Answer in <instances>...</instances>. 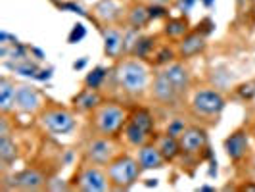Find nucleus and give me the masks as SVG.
I'll return each mask as SVG.
<instances>
[{
  "label": "nucleus",
  "mask_w": 255,
  "mask_h": 192,
  "mask_svg": "<svg viewBox=\"0 0 255 192\" xmlns=\"http://www.w3.org/2000/svg\"><path fill=\"white\" fill-rule=\"evenodd\" d=\"M117 87L128 96H140L148 89L150 73L148 67L138 60H123L114 71Z\"/></svg>",
  "instance_id": "1"
},
{
  "label": "nucleus",
  "mask_w": 255,
  "mask_h": 192,
  "mask_svg": "<svg viewBox=\"0 0 255 192\" xmlns=\"http://www.w3.org/2000/svg\"><path fill=\"white\" fill-rule=\"evenodd\" d=\"M106 171H108V177H110V185L114 189L127 191V189H130L138 181L142 166L140 162H138V158L117 154L114 160L106 166Z\"/></svg>",
  "instance_id": "2"
},
{
  "label": "nucleus",
  "mask_w": 255,
  "mask_h": 192,
  "mask_svg": "<svg viewBox=\"0 0 255 192\" xmlns=\"http://www.w3.org/2000/svg\"><path fill=\"white\" fill-rule=\"evenodd\" d=\"M127 123L125 110L115 102H102L92 112V129L96 135L115 137Z\"/></svg>",
  "instance_id": "3"
},
{
  "label": "nucleus",
  "mask_w": 255,
  "mask_h": 192,
  "mask_svg": "<svg viewBox=\"0 0 255 192\" xmlns=\"http://www.w3.org/2000/svg\"><path fill=\"white\" fill-rule=\"evenodd\" d=\"M75 187L77 191L83 192H104L108 191L112 185H110V177H108V171L100 169L96 164H85L81 166V169L77 171L75 175Z\"/></svg>",
  "instance_id": "4"
},
{
  "label": "nucleus",
  "mask_w": 255,
  "mask_h": 192,
  "mask_svg": "<svg viewBox=\"0 0 255 192\" xmlns=\"http://www.w3.org/2000/svg\"><path fill=\"white\" fill-rule=\"evenodd\" d=\"M38 123L52 135H67L75 129V117L65 108H46L38 115Z\"/></svg>",
  "instance_id": "5"
},
{
  "label": "nucleus",
  "mask_w": 255,
  "mask_h": 192,
  "mask_svg": "<svg viewBox=\"0 0 255 192\" xmlns=\"http://www.w3.org/2000/svg\"><path fill=\"white\" fill-rule=\"evenodd\" d=\"M225 96L213 89H200L192 96V110L200 117H217L225 110Z\"/></svg>",
  "instance_id": "6"
},
{
  "label": "nucleus",
  "mask_w": 255,
  "mask_h": 192,
  "mask_svg": "<svg viewBox=\"0 0 255 192\" xmlns=\"http://www.w3.org/2000/svg\"><path fill=\"white\" fill-rule=\"evenodd\" d=\"M117 156V146L112 141V137H102L98 135L96 139H90L85 148H83V158L89 164L96 166H108L112 160Z\"/></svg>",
  "instance_id": "7"
},
{
  "label": "nucleus",
  "mask_w": 255,
  "mask_h": 192,
  "mask_svg": "<svg viewBox=\"0 0 255 192\" xmlns=\"http://www.w3.org/2000/svg\"><path fill=\"white\" fill-rule=\"evenodd\" d=\"M40 108L42 102L38 90L31 85H19L15 92V110L19 114H37Z\"/></svg>",
  "instance_id": "8"
},
{
  "label": "nucleus",
  "mask_w": 255,
  "mask_h": 192,
  "mask_svg": "<svg viewBox=\"0 0 255 192\" xmlns=\"http://www.w3.org/2000/svg\"><path fill=\"white\" fill-rule=\"evenodd\" d=\"M152 96H153V100H157L159 104L169 106V104L177 102L182 94L175 89V85L167 79L165 73H163V71H159V73L155 75V79H153V83H152Z\"/></svg>",
  "instance_id": "9"
},
{
  "label": "nucleus",
  "mask_w": 255,
  "mask_h": 192,
  "mask_svg": "<svg viewBox=\"0 0 255 192\" xmlns=\"http://www.w3.org/2000/svg\"><path fill=\"white\" fill-rule=\"evenodd\" d=\"M179 141L184 154H200L207 148V131L202 127H188Z\"/></svg>",
  "instance_id": "10"
},
{
  "label": "nucleus",
  "mask_w": 255,
  "mask_h": 192,
  "mask_svg": "<svg viewBox=\"0 0 255 192\" xmlns=\"http://www.w3.org/2000/svg\"><path fill=\"white\" fill-rule=\"evenodd\" d=\"M225 150H227V156L234 164L242 162L244 158L250 152V139H248V133L238 129L230 135L229 139L225 141Z\"/></svg>",
  "instance_id": "11"
},
{
  "label": "nucleus",
  "mask_w": 255,
  "mask_h": 192,
  "mask_svg": "<svg viewBox=\"0 0 255 192\" xmlns=\"http://www.w3.org/2000/svg\"><path fill=\"white\" fill-rule=\"evenodd\" d=\"M46 183L48 181L44 177V173L35 167H27L13 177V187L19 191H40L42 187H46Z\"/></svg>",
  "instance_id": "12"
},
{
  "label": "nucleus",
  "mask_w": 255,
  "mask_h": 192,
  "mask_svg": "<svg viewBox=\"0 0 255 192\" xmlns=\"http://www.w3.org/2000/svg\"><path fill=\"white\" fill-rule=\"evenodd\" d=\"M205 48V37L200 31H192L186 33L184 37L180 38L179 42V54L180 58H192L200 52H204Z\"/></svg>",
  "instance_id": "13"
},
{
  "label": "nucleus",
  "mask_w": 255,
  "mask_h": 192,
  "mask_svg": "<svg viewBox=\"0 0 255 192\" xmlns=\"http://www.w3.org/2000/svg\"><path fill=\"white\" fill-rule=\"evenodd\" d=\"M138 162L142 169H159L165 166V158L161 150L157 148V144H144L138 148Z\"/></svg>",
  "instance_id": "14"
},
{
  "label": "nucleus",
  "mask_w": 255,
  "mask_h": 192,
  "mask_svg": "<svg viewBox=\"0 0 255 192\" xmlns=\"http://www.w3.org/2000/svg\"><path fill=\"white\" fill-rule=\"evenodd\" d=\"M163 73L175 85V89L179 90L180 94H184L186 90L190 89V73L182 64H169L163 69Z\"/></svg>",
  "instance_id": "15"
},
{
  "label": "nucleus",
  "mask_w": 255,
  "mask_h": 192,
  "mask_svg": "<svg viewBox=\"0 0 255 192\" xmlns=\"http://www.w3.org/2000/svg\"><path fill=\"white\" fill-rule=\"evenodd\" d=\"M100 104H102V96H100L94 89L81 90L75 98H73V108H75L79 114H89V112H94Z\"/></svg>",
  "instance_id": "16"
},
{
  "label": "nucleus",
  "mask_w": 255,
  "mask_h": 192,
  "mask_svg": "<svg viewBox=\"0 0 255 192\" xmlns=\"http://www.w3.org/2000/svg\"><path fill=\"white\" fill-rule=\"evenodd\" d=\"M123 137H125V141H127L130 146L140 148L144 144H148V141L152 139V133L146 131V129H142L140 125H136V123H132L130 119H127V123H125V127H123Z\"/></svg>",
  "instance_id": "17"
},
{
  "label": "nucleus",
  "mask_w": 255,
  "mask_h": 192,
  "mask_svg": "<svg viewBox=\"0 0 255 192\" xmlns=\"http://www.w3.org/2000/svg\"><path fill=\"white\" fill-rule=\"evenodd\" d=\"M15 92H17V87L10 79L2 77L0 79V110L4 115L15 110Z\"/></svg>",
  "instance_id": "18"
},
{
  "label": "nucleus",
  "mask_w": 255,
  "mask_h": 192,
  "mask_svg": "<svg viewBox=\"0 0 255 192\" xmlns=\"http://www.w3.org/2000/svg\"><path fill=\"white\" fill-rule=\"evenodd\" d=\"M155 144H157V148L161 150V154H163V158H165L167 162L177 160V158H179V154L182 152V148H180V141L177 139V137L169 135V133L161 135V137H157Z\"/></svg>",
  "instance_id": "19"
},
{
  "label": "nucleus",
  "mask_w": 255,
  "mask_h": 192,
  "mask_svg": "<svg viewBox=\"0 0 255 192\" xmlns=\"http://www.w3.org/2000/svg\"><path fill=\"white\" fill-rule=\"evenodd\" d=\"M104 52L108 58H117L123 52V35L117 29H106L104 31Z\"/></svg>",
  "instance_id": "20"
},
{
  "label": "nucleus",
  "mask_w": 255,
  "mask_h": 192,
  "mask_svg": "<svg viewBox=\"0 0 255 192\" xmlns=\"http://www.w3.org/2000/svg\"><path fill=\"white\" fill-rule=\"evenodd\" d=\"M94 15L104 21V23H114L115 19L119 17V8L115 6L114 0H100L96 6H94Z\"/></svg>",
  "instance_id": "21"
},
{
  "label": "nucleus",
  "mask_w": 255,
  "mask_h": 192,
  "mask_svg": "<svg viewBox=\"0 0 255 192\" xmlns=\"http://www.w3.org/2000/svg\"><path fill=\"white\" fill-rule=\"evenodd\" d=\"M15 158H17V146L10 139V135L0 137V160H2V164H12Z\"/></svg>",
  "instance_id": "22"
},
{
  "label": "nucleus",
  "mask_w": 255,
  "mask_h": 192,
  "mask_svg": "<svg viewBox=\"0 0 255 192\" xmlns=\"http://www.w3.org/2000/svg\"><path fill=\"white\" fill-rule=\"evenodd\" d=\"M132 123H136V125H140L142 129H146V131H150V133H153V127H155V121H153V115L148 112V110H144V108H140V110H134L132 112V115L128 117Z\"/></svg>",
  "instance_id": "23"
},
{
  "label": "nucleus",
  "mask_w": 255,
  "mask_h": 192,
  "mask_svg": "<svg viewBox=\"0 0 255 192\" xmlns=\"http://www.w3.org/2000/svg\"><path fill=\"white\" fill-rule=\"evenodd\" d=\"M150 19H152V17H150V10L144 8V6H134V8L130 10V13H128V23L132 27H136V29L144 27Z\"/></svg>",
  "instance_id": "24"
},
{
  "label": "nucleus",
  "mask_w": 255,
  "mask_h": 192,
  "mask_svg": "<svg viewBox=\"0 0 255 192\" xmlns=\"http://www.w3.org/2000/svg\"><path fill=\"white\" fill-rule=\"evenodd\" d=\"M165 33L171 38H182L188 33V23L184 19H171L165 25Z\"/></svg>",
  "instance_id": "25"
},
{
  "label": "nucleus",
  "mask_w": 255,
  "mask_h": 192,
  "mask_svg": "<svg viewBox=\"0 0 255 192\" xmlns=\"http://www.w3.org/2000/svg\"><path fill=\"white\" fill-rule=\"evenodd\" d=\"M104 79H106V69H104V67H96L92 73H89V75L85 77V87H87V89L98 90L100 85L104 83Z\"/></svg>",
  "instance_id": "26"
},
{
  "label": "nucleus",
  "mask_w": 255,
  "mask_h": 192,
  "mask_svg": "<svg viewBox=\"0 0 255 192\" xmlns=\"http://www.w3.org/2000/svg\"><path fill=\"white\" fill-rule=\"evenodd\" d=\"M186 129H188L186 121H184V119H180V117H175V119H171V121H169L165 133H169V135H173V137L180 139V135H182Z\"/></svg>",
  "instance_id": "27"
},
{
  "label": "nucleus",
  "mask_w": 255,
  "mask_h": 192,
  "mask_svg": "<svg viewBox=\"0 0 255 192\" xmlns=\"http://www.w3.org/2000/svg\"><path fill=\"white\" fill-rule=\"evenodd\" d=\"M150 48H152V38H138V42L134 44L132 52H134L138 58H142V56H146V54H148Z\"/></svg>",
  "instance_id": "28"
},
{
  "label": "nucleus",
  "mask_w": 255,
  "mask_h": 192,
  "mask_svg": "<svg viewBox=\"0 0 255 192\" xmlns=\"http://www.w3.org/2000/svg\"><path fill=\"white\" fill-rule=\"evenodd\" d=\"M87 35V31H85V27L83 25H75L73 27V31H71V35H69V42H79L81 38Z\"/></svg>",
  "instance_id": "29"
},
{
  "label": "nucleus",
  "mask_w": 255,
  "mask_h": 192,
  "mask_svg": "<svg viewBox=\"0 0 255 192\" xmlns=\"http://www.w3.org/2000/svg\"><path fill=\"white\" fill-rule=\"evenodd\" d=\"M150 10V17H163L165 15V6H159V4H153L148 8Z\"/></svg>",
  "instance_id": "30"
},
{
  "label": "nucleus",
  "mask_w": 255,
  "mask_h": 192,
  "mask_svg": "<svg viewBox=\"0 0 255 192\" xmlns=\"http://www.w3.org/2000/svg\"><path fill=\"white\" fill-rule=\"evenodd\" d=\"M194 4H196V0H179L177 8H179L180 12H190L192 8H194Z\"/></svg>",
  "instance_id": "31"
},
{
  "label": "nucleus",
  "mask_w": 255,
  "mask_h": 192,
  "mask_svg": "<svg viewBox=\"0 0 255 192\" xmlns=\"http://www.w3.org/2000/svg\"><path fill=\"white\" fill-rule=\"evenodd\" d=\"M240 94H242L244 98H252L255 94L254 85H242V87H240Z\"/></svg>",
  "instance_id": "32"
},
{
  "label": "nucleus",
  "mask_w": 255,
  "mask_h": 192,
  "mask_svg": "<svg viewBox=\"0 0 255 192\" xmlns=\"http://www.w3.org/2000/svg\"><path fill=\"white\" fill-rule=\"evenodd\" d=\"M171 60H173V52L167 50V48L157 56V64H165V62H171Z\"/></svg>",
  "instance_id": "33"
},
{
  "label": "nucleus",
  "mask_w": 255,
  "mask_h": 192,
  "mask_svg": "<svg viewBox=\"0 0 255 192\" xmlns=\"http://www.w3.org/2000/svg\"><path fill=\"white\" fill-rule=\"evenodd\" d=\"M153 4H159V6H165V4H169L171 0H152Z\"/></svg>",
  "instance_id": "34"
},
{
  "label": "nucleus",
  "mask_w": 255,
  "mask_h": 192,
  "mask_svg": "<svg viewBox=\"0 0 255 192\" xmlns=\"http://www.w3.org/2000/svg\"><path fill=\"white\" fill-rule=\"evenodd\" d=\"M244 191H255V185H246V187H242Z\"/></svg>",
  "instance_id": "35"
},
{
  "label": "nucleus",
  "mask_w": 255,
  "mask_h": 192,
  "mask_svg": "<svg viewBox=\"0 0 255 192\" xmlns=\"http://www.w3.org/2000/svg\"><path fill=\"white\" fill-rule=\"evenodd\" d=\"M211 2H213V0H204V4H205V6H211Z\"/></svg>",
  "instance_id": "36"
},
{
  "label": "nucleus",
  "mask_w": 255,
  "mask_h": 192,
  "mask_svg": "<svg viewBox=\"0 0 255 192\" xmlns=\"http://www.w3.org/2000/svg\"><path fill=\"white\" fill-rule=\"evenodd\" d=\"M67 2H71V0H62V4H67Z\"/></svg>",
  "instance_id": "37"
},
{
  "label": "nucleus",
  "mask_w": 255,
  "mask_h": 192,
  "mask_svg": "<svg viewBox=\"0 0 255 192\" xmlns=\"http://www.w3.org/2000/svg\"><path fill=\"white\" fill-rule=\"evenodd\" d=\"M252 133H254V135H255V123H254V127H252Z\"/></svg>",
  "instance_id": "38"
}]
</instances>
